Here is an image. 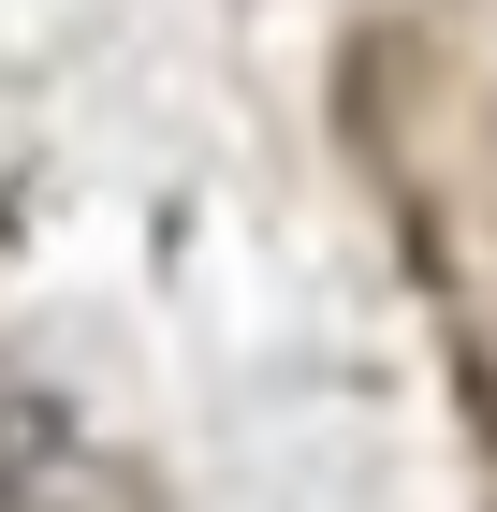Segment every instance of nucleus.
Returning a JSON list of instances; mask_svg holds the SVG:
<instances>
[{
    "label": "nucleus",
    "mask_w": 497,
    "mask_h": 512,
    "mask_svg": "<svg viewBox=\"0 0 497 512\" xmlns=\"http://www.w3.org/2000/svg\"><path fill=\"white\" fill-rule=\"evenodd\" d=\"M88 439L59 425V410H44L30 381H0V512H88Z\"/></svg>",
    "instance_id": "f257e3e1"
}]
</instances>
